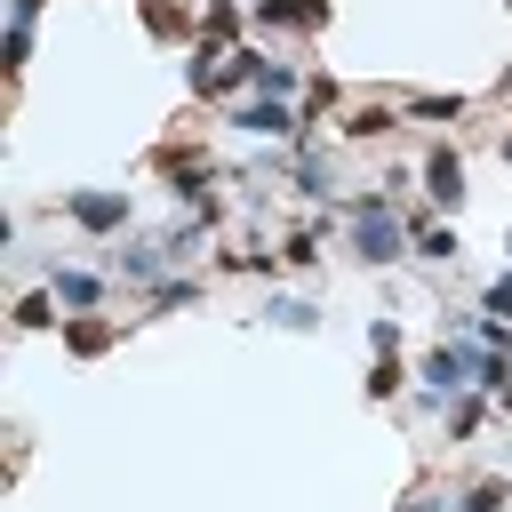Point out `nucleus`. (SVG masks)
I'll use <instances>...</instances> for the list:
<instances>
[{
    "instance_id": "obj_16",
    "label": "nucleus",
    "mask_w": 512,
    "mask_h": 512,
    "mask_svg": "<svg viewBox=\"0 0 512 512\" xmlns=\"http://www.w3.org/2000/svg\"><path fill=\"white\" fill-rule=\"evenodd\" d=\"M200 296V280H160L152 288V312H176V304H192Z\"/></svg>"
},
{
    "instance_id": "obj_9",
    "label": "nucleus",
    "mask_w": 512,
    "mask_h": 512,
    "mask_svg": "<svg viewBox=\"0 0 512 512\" xmlns=\"http://www.w3.org/2000/svg\"><path fill=\"white\" fill-rule=\"evenodd\" d=\"M232 32H240V8H232V0H208V8H200V48L216 56Z\"/></svg>"
},
{
    "instance_id": "obj_22",
    "label": "nucleus",
    "mask_w": 512,
    "mask_h": 512,
    "mask_svg": "<svg viewBox=\"0 0 512 512\" xmlns=\"http://www.w3.org/2000/svg\"><path fill=\"white\" fill-rule=\"evenodd\" d=\"M304 104H312V112H328V104H336V80H328V72H312V80H304Z\"/></svg>"
},
{
    "instance_id": "obj_14",
    "label": "nucleus",
    "mask_w": 512,
    "mask_h": 512,
    "mask_svg": "<svg viewBox=\"0 0 512 512\" xmlns=\"http://www.w3.org/2000/svg\"><path fill=\"white\" fill-rule=\"evenodd\" d=\"M280 264H288V272H312V264H320V240H312V232H288Z\"/></svg>"
},
{
    "instance_id": "obj_10",
    "label": "nucleus",
    "mask_w": 512,
    "mask_h": 512,
    "mask_svg": "<svg viewBox=\"0 0 512 512\" xmlns=\"http://www.w3.org/2000/svg\"><path fill=\"white\" fill-rule=\"evenodd\" d=\"M144 32H152V40H184V32H192V16H184L176 0H144Z\"/></svg>"
},
{
    "instance_id": "obj_23",
    "label": "nucleus",
    "mask_w": 512,
    "mask_h": 512,
    "mask_svg": "<svg viewBox=\"0 0 512 512\" xmlns=\"http://www.w3.org/2000/svg\"><path fill=\"white\" fill-rule=\"evenodd\" d=\"M272 320H280V328H312L320 312H312V304H272Z\"/></svg>"
},
{
    "instance_id": "obj_3",
    "label": "nucleus",
    "mask_w": 512,
    "mask_h": 512,
    "mask_svg": "<svg viewBox=\"0 0 512 512\" xmlns=\"http://www.w3.org/2000/svg\"><path fill=\"white\" fill-rule=\"evenodd\" d=\"M232 128H248V136H272V144H304L296 112H288L280 96H264V104H240V112H232Z\"/></svg>"
},
{
    "instance_id": "obj_6",
    "label": "nucleus",
    "mask_w": 512,
    "mask_h": 512,
    "mask_svg": "<svg viewBox=\"0 0 512 512\" xmlns=\"http://www.w3.org/2000/svg\"><path fill=\"white\" fill-rule=\"evenodd\" d=\"M112 344H120V328H112V320H96V312H72V320H64V352H80V360H104Z\"/></svg>"
},
{
    "instance_id": "obj_4",
    "label": "nucleus",
    "mask_w": 512,
    "mask_h": 512,
    "mask_svg": "<svg viewBox=\"0 0 512 512\" xmlns=\"http://www.w3.org/2000/svg\"><path fill=\"white\" fill-rule=\"evenodd\" d=\"M472 368H480V352H464V344L424 352V384H432V392H464V384H472Z\"/></svg>"
},
{
    "instance_id": "obj_21",
    "label": "nucleus",
    "mask_w": 512,
    "mask_h": 512,
    "mask_svg": "<svg viewBox=\"0 0 512 512\" xmlns=\"http://www.w3.org/2000/svg\"><path fill=\"white\" fill-rule=\"evenodd\" d=\"M480 312H488V320H512V272H504V280H488V296H480Z\"/></svg>"
},
{
    "instance_id": "obj_11",
    "label": "nucleus",
    "mask_w": 512,
    "mask_h": 512,
    "mask_svg": "<svg viewBox=\"0 0 512 512\" xmlns=\"http://www.w3.org/2000/svg\"><path fill=\"white\" fill-rule=\"evenodd\" d=\"M408 248H416V256H432V264H456V256H464L448 224H416V232H408Z\"/></svg>"
},
{
    "instance_id": "obj_12",
    "label": "nucleus",
    "mask_w": 512,
    "mask_h": 512,
    "mask_svg": "<svg viewBox=\"0 0 512 512\" xmlns=\"http://www.w3.org/2000/svg\"><path fill=\"white\" fill-rule=\"evenodd\" d=\"M16 328L32 336V328H64L56 320V288H32V296H16Z\"/></svg>"
},
{
    "instance_id": "obj_8",
    "label": "nucleus",
    "mask_w": 512,
    "mask_h": 512,
    "mask_svg": "<svg viewBox=\"0 0 512 512\" xmlns=\"http://www.w3.org/2000/svg\"><path fill=\"white\" fill-rule=\"evenodd\" d=\"M48 288H56V304H64V312H88V304L104 296V280H96V272H64V264L48 272Z\"/></svg>"
},
{
    "instance_id": "obj_26",
    "label": "nucleus",
    "mask_w": 512,
    "mask_h": 512,
    "mask_svg": "<svg viewBox=\"0 0 512 512\" xmlns=\"http://www.w3.org/2000/svg\"><path fill=\"white\" fill-rule=\"evenodd\" d=\"M504 248H512V232H504Z\"/></svg>"
},
{
    "instance_id": "obj_5",
    "label": "nucleus",
    "mask_w": 512,
    "mask_h": 512,
    "mask_svg": "<svg viewBox=\"0 0 512 512\" xmlns=\"http://www.w3.org/2000/svg\"><path fill=\"white\" fill-rule=\"evenodd\" d=\"M424 200H432V208H456V200H464V160H456L448 144L424 160Z\"/></svg>"
},
{
    "instance_id": "obj_19",
    "label": "nucleus",
    "mask_w": 512,
    "mask_h": 512,
    "mask_svg": "<svg viewBox=\"0 0 512 512\" xmlns=\"http://www.w3.org/2000/svg\"><path fill=\"white\" fill-rule=\"evenodd\" d=\"M408 112H416V120H456V112H464V96H416Z\"/></svg>"
},
{
    "instance_id": "obj_25",
    "label": "nucleus",
    "mask_w": 512,
    "mask_h": 512,
    "mask_svg": "<svg viewBox=\"0 0 512 512\" xmlns=\"http://www.w3.org/2000/svg\"><path fill=\"white\" fill-rule=\"evenodd\" d=\"M504 160H512V136H504Z\"/></svg>"
},
{
    "instance_id": "obj_2",
    "label": "nucleus",
    "mask_w": 512,
    "mask_h": 512,
    "mask_svg": "<svg viewBox=\"0 0 512 512\" xmlns=\"http://www.w3.org/2000/svg\"><path fill=\"white\" fill-rule=\"evenodd\" d=\"M64 216L80 232H120L136 216V192H64Z\"/></svg>"
},
{
    "instance_id": "obj_1",
    "label": "nucleus",
    "mask_w": 512,
    "mask_h": 512,
    "mask_svg": "<svg viewBox=\"0 0 512 512\" xmlns=\"http://www.w3.org/2000/svg\"><path fill=\"white\" fill-rule=\"evenodd\" d=\"M408 248V232H400V216L384 208V192H360L352 200V256L360 264H392Z\"/></svg>"
},
{
    "instance_id": "obj_24",
    "label": "nucleus",
    "mask_w": 512,
    "mask_h": 512,
    "mask_svg": "<svg viewBox=\"0 0 512 512\" xmlns=\"http://www.w3.org/2000/svg\"><path fill=\"white\" fill-rule=\"evenodd\" d=\"M504 416H512V392H504Z\"/></svg>"
},
{
    "instance_id": "obj_17",
    "label": "nucleus",
    "mask_w": 512,
    "mask_h": 512,
    "mask_svg": "<svg viewBox=\"0 0 512 512\" xmlns=\"http://www.w3.org/2000/svg\"><path fill=\"white\" fill-rule=\"evenodd\" d=\"M400 384H408V376H400V360H376V368H368V400H392Z\"/></svg>"
},
{
    "instance_id": "obj_7",
    "label": "nucleus",
    "mask_w": 512,
    "mask_h": 512,
    "mask_svg": "<svg viewBox=\"0 0 512 512\" xmlns=\"http://www.w3.org/2000/svg\"><path fill=\"white\" fill-rule=\"evenodd\" d=\"M256 24H264V32H280V24L320 32V24H328V0H256Z\"/></svg>"
},
{
    "instance_id": "obj_13",
    "label": "nucleus",
    "mask_w": 512,
    "mask_h": 512,
    "mask_svg": "<svg viewBox=\"0 0 512 512\" xmlns=\"http://www.w3.org/2000/svg\"><path fill=\"white\" fill-rule=\"evenodd\" d=\"M344 136H360V144H368V136H392V112H384V104H368V112H352V120H344Z\"/></svg>"
},
{
    "instance_id": "obj_20",
    "label": "nucleus",
    "mask_w": 512,
    "mask_h": 512,
    "mask_svg": "<svg viewBox=\"0 0 512 512\" xmlns=\"http://www.w3.org/2000/svg\"><path fill=\"white\" fill-rule=\"evenodd\" d=\"M368 352L392 360V352H400V320H368Z\"/></svg>"
},
{
    "instance_id": "obj_15",
    "label": "nucleus",
    "mask_w": 512,
    "mask_h": 512,
    "mask_svg": "<svg viewBox=\"0 0 512 512\" xmlns=\"http://www.w3.org/2000/svg\"><path fill=\"white\" fill-rule=\"evenodd\" d=\"M504 496H512V480H480V488H472L456 512H504Z\"/></svg>"
},
{
    "instance_id": "obj_18",
    "label": "nucleus",
    "mask_w": 512,
    "mask_h": 512,
    "mask_svg": "<svg viewBox=\"0 0 512 512\" xmlns=\"http://www.w3.org/2000/svg\"><path fill=\"white\" fill-rule=\"evenodd\" d=\"M256 88H264V96H288V88H296V72H288L280 56H264V72H256Z\"/></svg>"
}]
</instances>
